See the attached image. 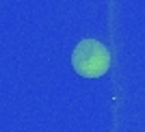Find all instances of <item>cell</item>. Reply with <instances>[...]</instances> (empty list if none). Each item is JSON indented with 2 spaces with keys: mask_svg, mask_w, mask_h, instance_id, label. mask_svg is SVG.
<instances>
[{
  "mask_svg": "<svg viewBox=\"0 0 145 132\" xmlns=\"http://www.w3.org/2000/svg\"><path fill=\"white\" fill-rule=\"evenodd\" d=\"M110 52L97 39H82L72 52V67L82 78H100L108 72Z\"/></svg>",
  "mask_w": 145,
  "mask_h": 132,
  "instance_id": "cell-1",
  "label": "cell"
}]
</instances>
